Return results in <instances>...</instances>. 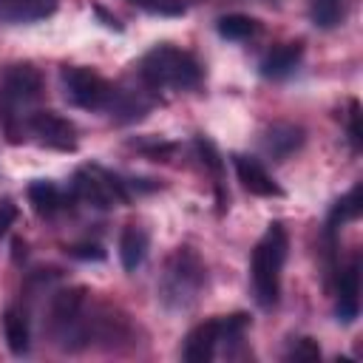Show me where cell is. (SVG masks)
<instances>
[{
	"label": "cell",
	"instance_id": "1",
	"mask_svg": "<svg viewBox=\"0 0 363 363\" xmlns=\"http://www.w3.org/2000/svg\"><path fill=\"white\" fill-rule=\"evenodd\" d=\"M204 284H207V267L201 255L193 247H176L164 261V269L156 284V295L167 312H187L201 298Z\"/></svg>",
	"mask_w": 363,
	"mask_h": 363
},
{
	"label": "cell",
	"instance_id": "2",
	"mask_svg": "<svg viewBox=\"0 0 363 363\" xmlns=\"http://www.w3.org/2000/svg\"><path fill=\"white\" fill-rule=\"evenodd\" d=\"M43 94V77L34 65H9L0 77V122L9 142H20L23 128L31 116V105Z\"/></svg>",
	"mask_w": 363,
	"mask_h": 363
},
{
	"label": "cell",
	"instance_id": "3",
	"mask_svg": "<svg viewBox=\"0 0 363 363\" xmlns=\"http://www.w3.org/2000/svg\"><path fill=\"white\" fill-rule=\"evenodd\" d=\"M286 252H289L286 227H284L281 221H272V224L264 230V235L258 238V244H255V250H252V261H250L252 292H255V301H258L264 309H272V306L278 303Z\"/></svg>",
	"mask_w": 363,
	"mask_h": 363
},
{
	"label": "cell",
	"instance_id": "4",
	"mask_svg": "<svg viewBox=\"0 0 363 363\" xmlns=\"http://www.w3.org/2000/svg\"><path fill=\"white\" fill-rule=\"evenodd\" d=\"M139 77L150 91H190L201 82V65L190 51L176 45H156L139 60Z\"/></svg>",
	"mask_w": 363,
	"mask_h": 363
},
{
	"label": "cell",
	"instance_id": "5",
	"mask_svg": "<svg viewBox=\"0 0 363 363\" xmlns=\"http://www.w3.org/2000/svg\"><path fill=\"white\" fill-rule=\"evenodd\" d=\"M250 326V318L247 315H221V318H213V320H204L199 326H193L184 337V349H182V357L187 363H210L218 352V346H227V343H238L244 329Z\"/></svg>",
	"mask_w": 363,
	"mask_h": 363
},
{
	"label": "cell",
	"instance_id": "6",
	"mask_svg": "<svg viewBox=\"0 0 363 363\" xmlns=\"http://www.w3.org/2000/svg\"><path fill=\"white\" fill-rule=\"evenodd\" d=\"M71 196L82 204L108 210L116 204H125L130 199V184L122 182L119 176L102 170V167H82L74 173L71 182Z\"/></svg>",
	"mask_w": 363,
	"mask_h": 363
},
{
	"label": "cell",
	"instance_id": "7",
	"mask_svg": "<svg viewBox=\"0 0 363 363\" xmlns=\"http://www.w3.org/2000/svg\"><path fill=\"white\" fill-rule=\"evenodd\" d=\"M60 79H62L65 99L85 111H108L111 99L116 94V88L105 77H99L96 71L82 68V65H65L60 71Z\"/></svg>",
	"mask_w": 363,
	"mask_h": 363
},
{
	"label": "cell",
	"instance_id": "8",
	"mask_svg": "<svg viewBox=\"0 0 363 363\" xmlns=\"http://www.w3.org/2000/svg\"><path fill=\"white\" fill-rule=\"evenodd\" d=\"M26 130L34 136L37 145L51 150H77V128L71 119L54 113V111H34L26 122Z\"/></svg>",
	"mask_w": 363,
	"mask_h": 363
},
{
	"label": "cell",
	"instance_id": "9",
	"mask_svg": "<svg viewBox=\"0 0 363 363\" xmlns=\"http://www.w3.org/2000/svg\"><path fill=\"white\" fill-rule=\"evenodd\" d=\"M233 167H235L238 182L244 184V190H250L252 196H264V199L284 196V190L278 187V182L267 173V167H264L258 159L244 156V153H235V156H233Z\"/></svg>",
	"mask_w": 363,
	"mask_h": 363
},
{
	"label": "cell",
	"instance_id": "10",
	"mask_svg": "<svg viewBox=\"0 0 363 363\" xmlns=\"http://www.w3.org/2000/svg\"><path fill=\"white\" fill-rule=\"evenodd\" d=\"M360 312V258L354 255L349 261V267L340 272L337 278V303H335V315L340 323H352Z\"/></svg>",
	"mask_w": 363,
	"mask_h": 363
},
{
	"label": "cell",
	"instance_id": "11",
	"mask_svg": "<svg viewBox=\"0 0 363 363\" xmlns=\"http://www.w3.org/2000/svg\"><path fill=\"white\" fill-rule=\"evenodd\" d=\"M28 201H31V207H34L40 216L51 218V216H57V213H65V210L71 207L74 196L65 193L62 187H57L54 182L37 179V182L28 184Z\"/></svg>",
	"mask_w": 363,
	"mask_h": 363
},
{
	"label": "cell",
	"instance_id": "12",
	"mask_svg": "<svg viewBox=\"0 0 363 363\" xmlns=\"http://www.w3.org/2000/svg\"><path fill=\"white\" fill-rule=\"evenodd\" d=\"M301 145H303V128H298V125H292V122H275V125L264 133V150H267V156H272L275 162H284V159L292 156Z\"/></svg>",
	"mask_w": 363,
	"mask_h": 363
},
{
	"label": "cell",
	"instance_id": "13",
	"mask_svg": "<svg viewBox=\"0 0 363 363\" xmlns=\"http://www.w3.org/2000/svg\"><path fill=\"white\" fill-rule=\"evenodd\" d=\"M60 0H0L3 23H37L57 11Z\"/></svg>",
	"mask_w": 363,
	"mask_h": 363
},
{
	"label": "cell",
	"instance_id": "14",
	"mask_svg": "<svg viewBox=\"0 0 363 363\" xmlns=\"http://www.w3.org/2000/svg\"><path fill=\"white\" fill-rule=\"evenodd\" d=\"M303 57V45L301 43H286V45H278L275 51H269L264 60H261V74L267 79H284L289 77L298 62Z\"/></svg>",
	"mask_w": 363,
	"mask_h": 363
},
{
	"label": "cell",
	"instance_id": "15",
	"mask_svg": "<svg viewBox=\"0 0 363 363\" xmlns=\"http://www.w3.org/2000/svg\"><path fill=\"white\" fill-rule=\"evenodd\" d=\"M147 247H150V238H147V230L136 227V224H128L119 235V261L128 272L139 269L145 255H147Z\"/></svg>",
	"mask_w": 363,
	"mask_h": 363
},
{
	"label": "cell",
	"instance_id": "16",
	"mask_svg": "<svg viewBox=\"0 0 363 363\" xmlns=\"http://www.w3.org/2000/svg\"><path fill=\"white\" fill-rule=\"evenodd\" d=\"M3 332H6V343L11 349V354H26L31 346V329H28V318L20 306H9L3 312Z\"/></svg>",
	"mask_w": 363,
	"mask_h": 363
},
{
	"label": "cell",
	"instance_id": "17",
	"mask_svg": "<svg viewBox=\"0 0 363 363\" xmlns=\"http://www.w3.org/2000/svg\"><path fill=\"white\" fill-rule=\"evenodd\" d=\"M360 210H363V184L357 182L346 196H340V199L335 201V207H332V213H329V218H326V235H335L340 224L354 221V218L360 216Z\"/></svg>",
	"mask_w": 363,
	"mask_h": 363
},
{
	"label": "cell",
	"instance_id": "18",
	"mask_svg": "<svg viewBox=\"0 0 363 363\" xmlns=\"http://www.w3.org/2000/svg\"><path fill=\"white\" fill-rule=\"evenodd\" d=\"M346 0H312L309 3V17L318 28H335L343 20Z\"/></svg>",
	"mask_w": 363,
	"mask_h": 363
},
{
	"label": "cell",
	"instance_id": "19",
	"mask_svg": "<svg viewBox=\"0 0 363 363\" xmlns=\"http://www.w3.org/2000/svg\"><path fill=\"white\" fill-rule=\"evenodd\" d=\"M218 34L224 37V40H247V37H252L255 34V28H258V23L252 20V17H247V14H224L221 20H218Z\"/></svg>",
	"mask_w": 363,
	"mask_h": 363
},
{
	"label": "cell",
	"instance_id": "20",
	"mask_svg": "<svg viewBox=\"0 0 363 363\" xmlns=\"http://www.w3.org/2000/svg\"><path fill=\"white\" fill-rule=\"evenodd\" d=\"M346 130H349V145L354 153L363 150V128H360V105L352 99L349 102V113H346Z\"/></svg>",
	"mask_w": 363,
	"mask_h": 363
},
{
	"label": "cell",
	"instance_id": "21",
	"mask_svg": "<svg viewBox=\"0 0 363 363\" xmlns=\"http://www.w3.org/2000/svg\"><path fill=\"white\" fill-rule=\"evenodd\" d=\"M320 357V346L312 337H295L286 349V360H318Z\"/></svg>",
	"mask_w": 363,
	"mask_h": 363
},
{
	"label": "cell",
	"instance_id": "22",
	"mask_svg": "<svg viewBox=\"0 0 363 363\" xmlns=\"http://www.w3.org/2000/svg\"><path fill=\"white\" fill-rule=\"evenodd\" d=\"M130 3L145 11H153V14H182L184 11L182 0H130Z\"/></svg>",
	"mask_w": 363,
	"mask_h": 363
},
{
	"label": "cell",
	"instance_id": "23",
	"mask_svg": "<svg viewBox=\"0 0 363 363\" xmlns=\"http://www.w3.org/2000/svg\"><path fill=\"white\" fill-rule=\"evenodd\" d=\"M68 255L82 258V261H102V258H105V250H102V244H96V241H82V244L68 247Z\"/></svg>",
	"mask_w": 363,
	"mask_h": 363
},
{
	"label": "cell",
	"instance_id": "24",
	"mask_svg": "<svg viewBox=\"0 0 363 363\" xmlns=\"http://www.w3.org/2000/svg\"><path fill=\"white\" fill-rule=\"evenodd\" d=\"M17 218V204L11 199H0V238L9 233V227Z\"/></svg>",
	"mask_w": 363,
	"mask_h": 363
},
{
	"label": "cell",
	"instance_id": "25",
	"mask_svg": "<svg viewBox=\"0 0 363 363\" xmlns=\"http://www.w3.org/2000/svg\"><path fill=\"white\" fill-rule=\"evenodd\" d=\"M133 147H139L142 153H147V156H153V159H164L170 150H173V145L170 142H133Z\"/></svg>",
	"mask_w": 363,
	"mask_h": 363
}]
</instances>
